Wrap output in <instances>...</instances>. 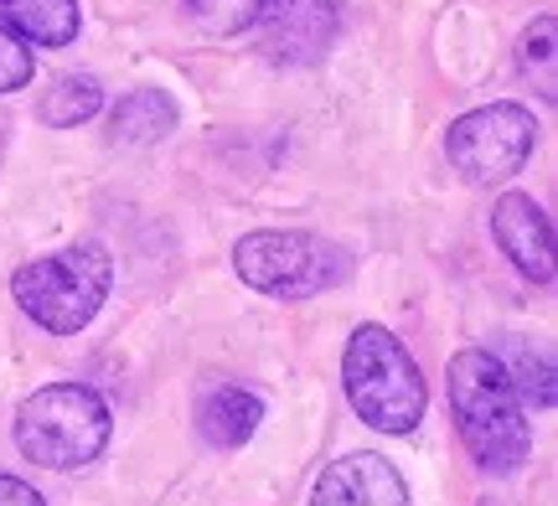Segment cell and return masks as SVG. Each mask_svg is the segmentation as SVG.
I'll return each mask as SVG.
<instances>
[{"instance_id":"obj_1","label":"cell","mask_w":558,"mask_h":506,"mask_svg":"<svg viewBox=\"0 0 558 506\" xmlns=\"http://www.w3.org/2000/svg\"><path fill=\"white\" fill-rule=\"evenodd\" d=\"M445 398H450V414H456V429L471 460L492 476H512V470L527 460L533 449V424L522 414V398L507 367L486 351V346H465L450 357V372H445Z\"/></svg>"},{"instance_id":"obj_2","label":"cell","mask_w":558,"mask_h":506,"mask_svg":"<svg viewBox=\"0 0 558 506\" xmlns=\"http://www.w3.org/2000/svg\"><path fill=\"white\" fill-rule=\"evenodd\" d=\"M341 383H347V404L357 408L362 424L383 429V434H414L424 404H429L409 346L388 325L352 331V342L341 351Z\"/></svg>"},{"instance_id":"obj_3","label":"cell","mask_w":558,"mask_h":506,"mask_svg":"<svg viewBox=\"0 0 558 506\" xmlns=\"http://www.w3.org/2000/svg\"><path fill=\"white\" fill-rule=\"evenodd\" d=\"M114 284V259L104 244H73L62 254L32 259L16 269L11 295L16 305L52 336H78L83 325L99 316L104 295Z\"/></svg>"},{"instance_id":"obj_4","label":"cell","mask_w":558,"mask_h":506,"mask_svg":"<svg viewBox=\"0 0 558 506\" xmlns=\"http://www.w3.org/2000/svg\"><path fill=\"white\" fill-rule=\"evenodd\" d=\"M109 445V404L88 383L37 387L16 408V449L41 470H78Z\"/></svg>"},{"instance_id":"obj_5","label":"cell","mask_w":558,"mask_h":506,"mask_svg":"<svg viewBox=\"0 0 558 506\" xmlns=\"http://www.w3.org/2000/svg\"><path fill=\"white\" fill-rule=\"evenodd\" d=\"M233 269L248 289L275 295V300H305V295H326L337 284L352 280V254L337 248L320 233H300V227H264L248 233L233 248Z\"/></svg>"},{"instance_id":"obj_6","label":"cell","mask_w":558,"mask_h":506,"mask_svg":"<svg viewBox=\"0 0 558 506\" xmlns=\"http://www.w3.org/2000/svg\"><path fill=\"white\" fill-rule=\"evenodd\" d=\"M533 145H538V120L522 103H486L450 124L445 156H450V171H460L471 186H492L518 176Z\"/></svg>"},{"instance_id":"obj_7","label":"cell","mask_w":558,"mask_h":506,"mask_svg":"<svg viewBox=\"0 0 558 506\" xmlns=\"http://www.w3.org/2000/svg\"><path fill=\"white\" fill-rule=\"evenodd\" d=\"M259 47L279 67H311L341 32V0H259Z\"/></svg>"},{"instance_id":"obj_8","label":"cell","mask_w":558,"mask_h":506,"mask_svg":"<svg viewBox=\"0 0 558 506\" xmlns=\"http://www.w3.org/2000/svg\"><path fill=\"white\" fill-rule=\"evenodd\" d=\"M492 233H497V248L512 259L522 280L533 284H554V227H548V212H543L527 192H507L492 207Z\"/></svg>"},{"instance_id":"obj_9","label":"cell","mask_w":558,"mask_h":506,"mask_svg":"<svg viewBox=\"0 0 558 506\" xmlns=\"http://www.w3.org/2000/svg\"><path fill=\"white\" fill-rule=\"evenodd\" d=\"M311 506H409V486L383 455H341L320 470Z\"/></svg>"},{"instance_id":"obj_10","label":"cell","mask_w":558,"mask_h":506,"mask_svg":"<svg viewBox=\"0 0 558 506\" xmlns=\"http://www.w3.org/2000/svg\"><path fill=\"white\" fill-rule=\"evenodd\" d=\"M0 26L26 47H73L78 41V0H0Z\"/></svg>"},{"instance_id":"obj_11","label":"cell","mask_w":558,"mask_h":506,"mask_svg":"<svg viewBox=\"0 0 558 506\" xmlns=\"http://www.w3.org/2000/svg\"><path fill=\"white\" fill-rule=\"evenodd\" d=\"M264 419V404L259 393H248V387H213L207 393V404H202V440L218 449H239L254 440V429H259Z\"/></svg>"},{"instance_id":"obj_12","label":"cell","mask_w":558,"mask_h":506,"mask_svg":"<svg viewBox=\"0 0 558 506\" xmlns=\"http://www.w3.org/2000/svg\"><path fill=\"white\" fill-rule=\"evenodd\" d=\"M171 129H177V103H171V94H160V88L124 94V99L114 103V114H109L114 145H156V140H166Z\"/></svg>"},{"instance_id":"obj_13","label":"cell","mask_w":558,"mask_h":506,"mask_svg":"<svg viewBox=\"0 0 558 506\" xmlns=\"http://www.w3.org/2000/svg\"><path fill=\"white\" fill-rule=\"evenodd\" d=\"M501 367H507V378L518 387V398L538 408H554V357H548V346H533L527 342H507L501 351H492Z\"/></svg>"},{"instance_id":"obj_14","label":"cell","mask_w":558,"mask_h":506,"mask_svg":"<svg viewBox=\"0 0 558 506\" xmlns=\"http://www.w3.org/2000/svg\"><path fill=\"white\" fill-rule=\"evenodd\" d=\"M104 109V88L99 78H88V73H73V78H58L47 88V99H41V124H52V129H73V124L94 120Z\"/></svg>"},{"instance_id":"obj_15","label":"cell","mask_w":558,"mask_h":506,"mask_svg":"<svg viewBox=\"0 0 558 506\" xmlns=\"http://www.w3.org/2000/svg\"><path fill=\"white\" fill-rule=\"evenodd\" d=\"M181 11L202 37H239V32L254 26L259 0H181Z\"/></svg>"},{"instance_id":"obj_16","label":"cell","mask_w":558,"mask_h":506,"mask_svg":"<svg viewBox=\"0 0 558 506\" xmlns=\"http://www.w3.org/2000/svg\"><path fill=\"white\" fill-rule=\"evenodd\" d=\"M554 58H558V47H554V16L543 11V16L527 26V37H522V47H518L522 73H527V78H538V94H543V99H554V94H558Z\"/></svg>"},{"instance_id":"obj_17","label":"cell","mask_w":558,"mask_h":506,"mask_svg":"<svg viewBox=\"0 0 558 506\" xmlns=\"http://www.w3.org/2000/svg\"><path fill=\"white\" fill-rule=\"evenodd\" d=\"M32 78H37V58H32V47L0 26V94H16V88H26Z\"/></svg>"},{"instance_id":"obj_18","label":"cell","mask_w":558,"mask_h":506,"mask_svg":"<svg viewBox=\"0 0 558 506\" xmlns=\"http://www.w3.org/2000/svg\"><path fill=\"white\" fill-rule=\"evenodd\" d=\"M0 506H47V502H41L26 481H16V476H0Z\"/></svg>"}]
</instances>
